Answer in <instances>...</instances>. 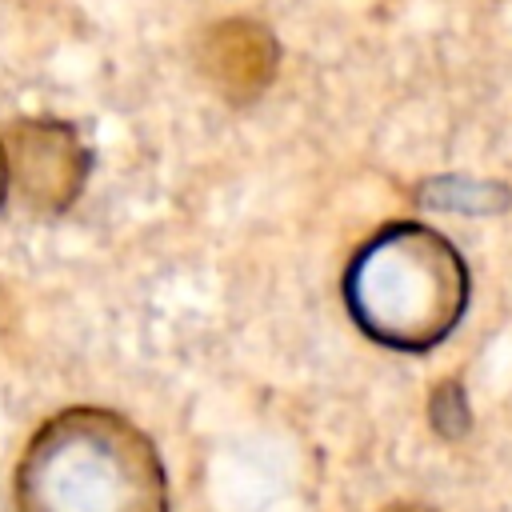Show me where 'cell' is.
<instances>
[{
    "mask_svg": "<svg viewBox=\"0 0 512 512\" xmlns=\"http://www.w3.org/2000/svg\"><path fill=\"white\" fill-rule=\"evenodd\" d=\"M8 160H4V148H0V208H4V200H8Z\"/></svg>",
    "mask_w": 512,
    "mask_h": 512,
    "instance_id": "7",
    "label": "cell"
},
{
    "mask_svg": "<svg viewBox=\"0 0 512 512\" xmlns=\"http://www.w3.org/2000/svg\"><path fill=\"white\" fill-rule=\"evenodd\" d=\"M0 148L8 160V184H16L20 200L36 216H60L84 192L92 156L72 124L48 116L16 120Z\"/></svg>",
    "mask_w": 512,
    "mask_h": 512,
    "instance_id": "3",
    "label": "cell"
},
{
    "mask_svg": "<svg viewBox=\"0 0 512 512\" xmlns=\"http://www.w3.org/2000/svg\"><path fill=\"white\" fill-rule=\"evenodd\" d=\"M468 264L448 236L392 220L348 260L344 304L356 328L392 352H428L452 336L468 308Z\"/></svg>",
    "mask_w": 512,
    "mask_h": 512,
    "instance_id": "2",
    "label": "cell"
},
{
    "mask_svg": "<svg viewBox=\"0 0 512 512\" xmlns=\"http://www.w3.org/2000/svg\"><path fill=\"white\" fill-rule=\"evenodd\" d=\"M276 68L280 44L264 20L228 16L212 24L200 40V72L228 104H248L264 96V88L276 80Z\"/></svg>",
    "mask_w": 512,
    "mask_h": 512,
    "instance_id": "4",
    "label": "cell"
},
{
    "mask_svg": "<svg viewBox=\"0 0 512 512\" xmlns=\"http://www.w3.org/2000/svg\"><path fill=\"white\" fill-rule=\"evenodd\" d=\"M380 512H436V508H428V504H412V500H400V504H388V508H380Z\"/></svg>",
    "mask_w": 512,
    "mask_h": 512,
    "instance_id": "6",
    "label": "cell"
},
{
    "mask_svg": "<svg viewBox=\"0 0 512 512\" xmlns=\"http://www.w3.org/2000/svg\"><path fill=\"white\" fill-rule=\"evenodd\" d=\"M12 512H168V472L128 416L76 404L28 436L12 468Z\"/></svg>",
    "mask_w": 512,
    "mask_h": 512,
    "instance_id": "1",
    "label": "cell"
},
{
    "mask_svg": "<svg viewBox=\"0 0 512 512\" xmlns=\"http://www.w3.org/2000/svg\"><path fill=\"white\" fill-rule=\"evenodd\" d=\"M432 420L444 436H460L468 428V408H464V396H460V384L456 380H444L432 396Z\"/></svg>",
    "mask_w": 512,
    "mask_h": 512,
    "instance_id": "5",
    "label": "cell"
}]
</instances>
